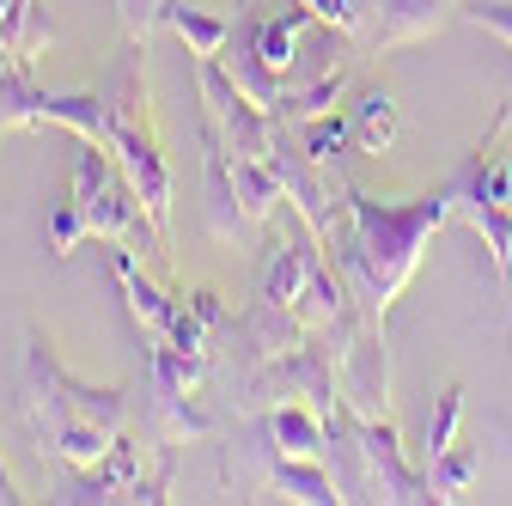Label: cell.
I'll list each match as a JSON object with an SVG mask.
<instances>
[{"label":"cell","instance_id":"cell-2","mask_svg":"<svg viewBox=\"0 0 512 506\" xmlns=\"http://www.w3.org/2000/svg\"><path fill=\"white\" fill-rule=\"evenodd\" d=\"M354 202V238H348V250H342V281H348V293L360 299V311L366 318H384L391 311V299L403 293V281L415 275V263H421V244L452 220V208H458V183H445L439 196H421V202H409V208H384V202H372V196H348Z\"/></svg>","mask_w":512,"mask_h":506},{"label":"cell","instance_id":"cell-14","mask_svg":"<svg viewBox=\"0 0 512 506\" xmlns=\"http://www.w3.org/2000/svg\"><path fill=\"white\" fill-rule=\"evenodd\" d=\"M342 141H348V122H342L336 110L299 122V147H305V159H311V165H336V159H342Z\"/></svg>","mask_w":512,"mask_h":506},{"label":"cell","instance_id":"cell-7","mask_svg":"<svg viewBox=\"0 0 512 506\" xmlns=\"http://www.w3.org/2000/svg\"><path fill=\"white\" fill-rule=\"evenodd\" d=\"M110 269H116V281H122V299H128V311H135V324H141L147 336H165V330L177 324L183 299L159 293V287L141 275V263H135V250H128V244H110Z\"/></svg>","mask_w":512,"mask_h":506},{"label":"cell","instance_id":"cell-15","mask_svg":"<svg viewBox=\"0 0 512 506\" xmlns=\"http://www.w3.org/2000/svg\"><path fill=\"white\" fill-rule=\"evenodd\" d=\"M458 421H464V391H458V385H445V391H439V409L427 415V464L458 439Z\"/></svg>","mask_w":512,"mask_h":506},{"label":"cell","instance_id":"cell-16","mask_svg":"<svg viewBox=\"0 0 512 506\" xmlns=\"http://www.w3.org/2000/svg\"><path fill=\"white\" fill-rule=\"evenodd\" d=\"M80 238H92V232H86V214H80L74 196H61L55 214H49V250H55V257H74V244H80Z\"/></svg>","mask_w":512,"mask_h":506},{"label":"cell","instance_id":"cell-9","mask_svg":"<svg viewBox=\"0 0 512 506\" xmlns=\"http://www.w3.org/2000/svg\"><path fill=\"white\" fill-rule=\"evenodd\" d=\"M445 7H452V0H378V25H372V43H378V49L415 43V37L439 31Z\"/></svg>","mask_w":512,"mask_h":506},{"label":"cell","instance_id":"cell-18","mask_svg":"<svg viewBox=\"0 0 512 506\" xmlns=\"http://www.w3.org/2000/svg\"><path fill=\"white\" fill-rule=\"evenodd\" d=\"M464 19H470V25H482V31H494L500 43H512V0H470Z\"/></svg>","mask_w":512,"mask_h":506},{"label":"cell","instance_id":"cell-3","mask_svg":"<svg viewBox=\"0 0 512 506\" xmlns=\"http://www.w3.org/2000/svg\"><path fill=\"white\" fill-rule=\"evenodd\" d=\"M104 147L116 153L122 177L135 183L141 208L171 244V171L153 135V104H147V43H128L104 80Z\"/></svg>","mask_w":512,"mask_h":506},{"label":"cell","instance_id":"cell-21","mask_svg":"<svg viewBox=\"0 0 512 506\" xmlns=\"http://www.w3.org/2000/svg\"><path fill=\"white\" fill-rule=\"evenodd\" d=\"M0 129H7V122H0Z\"/></svg>","mask_w":512,"mask_h":506},{"label":"cell","instance_id":"cell-20","mask_svg":"<svg viewBox=\"0 0 512 506\" xmlns=\"http://www.w3.org/2000/svg\"><path fill=\"white\" fill-rule=\"evenodd\" d=\"M0 500H19V482L7 476V464H0Z\"/></svg>","mask_w":512,"mask_h":506},{"label":"cell","instance_id":"cell-6","mask_svg":"<svg viewBox=\"0 0 512 506\" xmlns=\"http://www.w3.org/2000/svg\"><path fill=\"white\" fill-rule=\"evenodd\" d=\"M202 141H208V202H202V220H208V232L220 238V244H238L256 220L244 214V202H238V177H232V147L202 122Z\"/></svg>","mask_w":512,"mask_h":506},{"label":"cell","instance_id":"cell-11","mask_svg":"<svg viewBox=\"0 0 512 506\" xmlns=\"http://www.w3.org/2000/svg\"><path fill=\"white\" fill-rule=\"evenodd\" d=\"M342 86H348V74L342 68H324L311 86H299V92H281V104L269 110L281 129H299V122H311V116H324V110H336V98H342Z\"/></svg>","mask_w":512,"mask_h":506},{"label":"cell","instance_id":"cell-19","mask_svg":"<svg viewBox=\"0 0 512 506\" xmlns=\"http://www.w3.org/2000/svg\"><path fill=\"white\" fill-rule=\"evenodd\" d=\"M189 311H196V318H202L208 330L232 324V318H226V305H220V293H189Z\"/></svg>","mask_w":512,"mask_h":506},{"label":"cell","instance_id":"cell-5","mask_svg":"<svg viewBox=\"0 0 512 506\" xmlns=\"http://www.w3.org/2000/svg\"><path fill=\"white\" fill-rule=\"evenodd\" d=\"M354 433H360V452H366V476H372V500H433L427 494V476H415L403 464V446H397V427L391 421H360L354 415Z\"/></svg>","mask_w":512,"mask_h":506},{"label":"cell","instance_id":"cell-8","mask_svg":"<svg viewBox=\"0 0 512 506\" xmlns=\"http://www.w3.org/2000/svg\"><path fill=\"white\" fill-rule=\"evenodd\" d=\"M317 232L305 226V232H287L275 250H269V263H263V287H256V293H263V299H275V305H293L299 293H305V281L317 275Z\"/></svg>","mask_w":512,"mask_h":506},{"label":"cell","instance_id":"cell-13","mask_svg":"<svg viewBox=\"0 0 512 506\" xmlns=\"http://www.w3.org/2000/svg\"><path fill=\"white\" fill-rule=\"evenodd\" d=\"M354 135H360L366 153H391V141H397V98L391 92H366L360 110H354Z\"/></svg>","mask_w":512,"mask_h":506},{"label":"cell","instance_id":"cell-4","mask_svg":"<svg viewBox=\"0 0 512 506\" xmlns=\"http://www.w3.org/2000/svg\"><path fill=\"white\" fill-rule=\"evenodd\" d=\"M336 385H342L348 415H360V421H378L384 409H391V354H384L378 318H366V324L354 330L348 354L336 360Z\"/></svg>","mask_w":512,"mask_h":506},{"label":"cell","instance_id":"cell-1","mask_svg":"<svg viewBox=\"0 0 512 506\" xmlns=\"http://www.w3.org/2000/svg\"><path fill=\"white\" fill-rule=\"evenodd\" d=\"M25 421L37 439V458L55 464H98L128 421V391H92L55 360V348L31 330L25 336Z\"/></svg>","mask_w":512,"mask_h":506},{"label":"cell","instance_id":"cell-17","mask_svg":"<svg viewBox=\"0 0 512 506\" xmlns=\"http://www.w3.org/2000/svg\"><path fill=\"white\" fill-rule=\"evenodd\" d=\"M165 25V0H122V37L128 43H147Z\"/></svg>","mask_w":512,"mask_h":506},{"label":"cell","instance_id":"cell-12","mask_svg":"<svg viewBox=\"0 0 512 506\" xmlns=\"http://www.w3.org/2000/svg\"><path fill=\"white\" fill-rule=\"evenodd\" d=\"M476 476H482V452H476V446H458V439H452V446H445V452L427 464V494H433V500H458V494H470Z\"/></svg>","mask_w":512,"mask_h":506},{"label":"cell","instance_id":"cell-10","mask_svg":"<svg viewBox=\"0 0 512 506\" xmlns=\"http://www.w3.org/2000/svg\"><path fill=\"white\" fill-rule=\"evenodd\" d=\"M165 31L189 43V55H226L232 43V19H214V13H196L183 0H165Z\"/></svg>","mask_w":512,"mask_h":506}]
</instances>
